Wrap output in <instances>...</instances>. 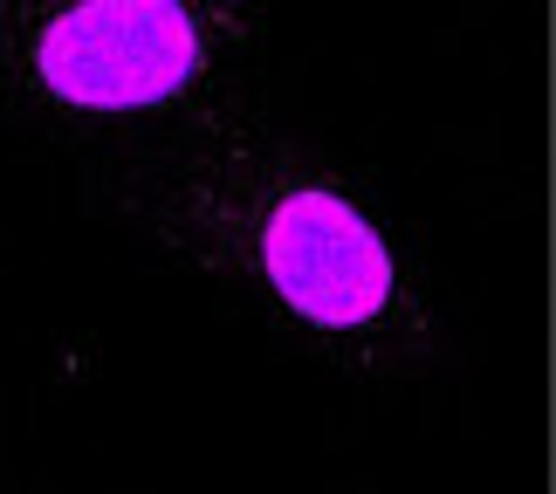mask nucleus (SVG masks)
Instances as JSON below:
<instances>
[{
	"instance_id": "1",
	"label": "nucleus",
	"mask_w": 556,
	"mask_h": 494,
	"mask_svg": "<svg viewBox=\"0 0 556 494\" xmlns=\"http://www.w3.org/2000/svg\"><path fill=\"white\" fill-rule=\"evenodd\" d=\"M144 227L330 371L405 378L440 343L426 275L384 206L248 111L159 159Z\"/></svg>"
},
{
	"instance_id": "2",
	"label": "nucleus",
	"mask_w": 556,
	"mask_h": 494,
	"mask_svg": "<svg viewBox=\"0 0 556 494\" xmlns=\"http://www.w3.org/2000/svg\"><path fill=\"white\" fill-rule=\"evenodd\" d=\"M268 49L262 8L227 0H35L0 8V90L55 124L248 111Z\"/></svg>"
}]
</instances>
